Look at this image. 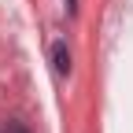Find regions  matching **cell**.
<instances>
[{"mask_svg": "<svg viewBox=\"0 0 133 133\" xmlns=\"http://www.w3.org/2000/svg\"><path fill=\"white\" fill-rule=\"evenodd\" d=\"M4 133H30V129H26L22 122H8V126H4Z\"/></svg>", "mask_w": 133, "mask_h": 133, "instance_id": "obj_2", "label": "cell"}, {"mask_svg": "<svg viewBox=\"0 0 133 133\" xmlns=\"http://www.w3.org/2000/svg\"><path fill=\"white\" fill-rule=\"evenodd\" d=\"M52 63H56V74H66V70H70V52H66V44H56L52 48Z\"/></svg>", "mask_w": 133, "mask_h": 133, "instance_id": "obj_1", "label": "cell"}]
</instances>
